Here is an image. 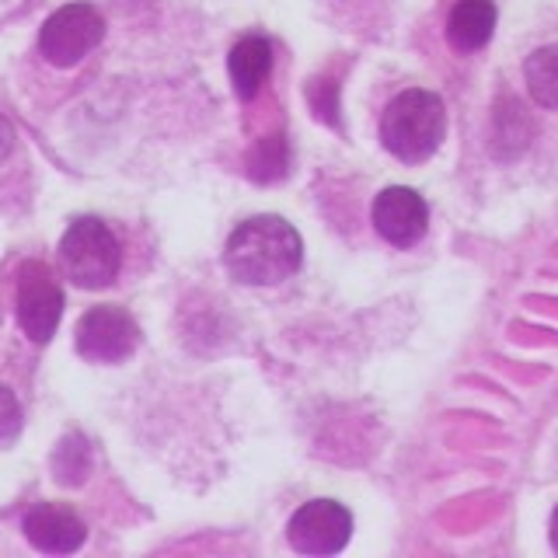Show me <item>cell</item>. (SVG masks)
<instances>
[{
  "instance_id": "9c48e42d",
  "label": "cell",
  "mask_w": 558,
  "mask_h": 558,
  "mask_svg": "<svg viewBox=\"0 0 558 558\" xmlns=\"http://www.w3.org/2000/svg\"><path fill=\"white\" fill-rule=\"evenodd\" d=\"M22 531L28 537L32 548H39L46 555H70L84 545L87 527L84 520L63 502H39L25 513Z\"/></svg>"
},
{
  "instance_id": "277c9868",
  "label": "cell",
  "mask_w": 558,
  "mask_h": 558,
  "mask_svg": "<svg viewBox=\"0 0 558 558\" xmlns=\"http://www.w3.org/2000/svg\"><path fill=\"white\" fill-rule=\"evenodd\" d=\"M105 39V17L92 4H66L46 17L39 49L52 66H77Z\"/></svg>"
},
{
  "instance_id": "30bf717a",
  "label": "cell",
  "mask_w": 558,
  "mask_h": 558,
  "mask_svg": "<svg viewBox=\"0 0 558 558\" xmlns=\"http://www.w3.org/2000/svg\"><path fill=\"white\" fill-rule=\"evenodd\" d=\"M269 70H272V46L262 35H244L231 49V57H227V74H231L234 95L241 101H252L262 92V84L269 81Z\"/></svg>"
},
{
  "instance_id": "4fadbf2b",
  "label": "cell",
  "mask_w": 558,
  "mask_h": 558,
  "mask_svg": "<svg viewBox=\"0 0 558 558\" xmlns=\"http://www.w3.org/2000/svg\"><path fill=\"white\" fill-rule=\"evenodd\" d=\"M92 471V447L81 433H70L60 440L57 453H52V475L60 485H81Z\"/></svg>"
},
{
  "instance_id": "8992f818",
  "label": "cell",
  "mask_w": 558,
  "mask_h": 558,
  "mask_svg": "<svg viewBox=\"0 0 558 558\" xmlns=\"http://www.w3.org/2000/svg\"><path fill=\"white\" fill-rule=\"evenodd\" d=\"M74 342L87 363H122L136 353L140 325L133 322L130 311H122L116 304H101L77 322Z\"/></svg>"
},
{
  "instance_id": "ba28073f",
  "label": "cell",
  "mask_w": 558,
  "mask_h": 558,
  "mask_svg": "<svg viewBox=\"0 0 558 558\" xmlns=\"http://www.w3.org/2000/svg\"><path fill=\"white\" fill-rule=\"evenodd\" d=\"M374 227L395 248H412L429 227V206L415 189L391 185L374 199Z\"/></svg>"
},
{
  "instance_id": "5bb4252c",
  "label": "cell",
  "mask_w": 558,
  "mask_h": 558,
  "mask_svg": "<svg viewBox=\"0 0 558 558\" xmlns=\"http://www.w3.org/2000/svg\"><path fill=\"white\" fill-rule=\"evenodd\" d=\"M287 171V140L283 136H269L258 140V147L248 157V174L258 182H272Z\"/></svg>"
},
{
  "instance_id": "52a82bcc",
  "label": "cell",
  "mask_w": 558,
  "mask_h": 558,
  "mask_svg": "<svg viewBox=\"0 0 558 558\" xmlns=\"http://www.w3.org/2000/svg\"><path fill=\"white\" fill-rule=\"evenodd\" d=\"M287 537L301 555H336L353 537V513L336 499H311L290 517Z\"/></svg>"
},
{
  "instance_id": "7c38bea8",
  "label": "cell",
  "mask_w": 558,
  "mask_h": 558,
  "mask_svg": "<svg viewBox=\"0 0 558 558\" xmlns=\"http://www.w3.org/2000/svg\"><path fill=\"white\" fill-rule=\"evenodd\" d=\"M523 77H527V92L541 109L558 112V43L534 49L523 63Z\"/></svg>"
},
{
  "instance_id": "7a4b0ae2",
  "label": "cell",
  "mask_w": 558,
  "mask_h": 558,
  "mask_svg": "<svg viewBox=\"0 0 558 558\" xmlns=\"http://www.w3.org/2000/svg\"><path fill=\"white\" fill-rule=\"evenodd\" d=\"M447 136V109L433 92L412 87L391 98V105L380 116V140L398 161L423 165L440 150Z\"/></svg>"
},
{
  "instance_id": "e0dca14e",
  "label": "cell",
  "mask_w": 558,
  "mask_h": 558,
  "mask_svg": "<svg viewBox=\"0 0 558 558\" xmlns=\"http://www.w3.org/2000/svg\"><path fill=\"white\" fill-rule=\"evenodd\" d=\"M551 548L558 551V506H555V513H551Z\"/></svg>"
},
{
  "instance_id": "3957f363",
  "label": "cell",
  "mask_w": 558,
  "mask_h": 558,
  "mask_svg": "<svg viewBox=\"0 0 558 558\" xmlns=\"http://www.w3.org/2000/svg\"><path fill=\"white\" fill-rule=\"evenodd\" d=\"M60 266L70 283L81 290L109 287L122 266L119 241L109 223H101L98 217H77L70 223L60 241Z\"/></svg>"
},
{
  "instance_id": "6da1fadb",
  "label": "cell",
  "mask_w": 558,
  "mask_h": 558,
  "mask_svg": "<svg viewBox=\"0 0 558 558\" xmlns=\"http://www.w3.org/2000/svg\"><path fill=\"white\" fill-rule=\"evenodd\" d=\"M304 241L283 217L262 214L238 223L223 244V269L244 287H276L301 269Z\"/></svg>"
},
{
  "instance_id": "2e32d148",
  "label": "cell",
  "mask_w": 558,
  "mask_h": 558,
  "mask_svg": "<svg viewBox=\"0 0 558 558\" xmlns=\"http://www.w3.org/2000/svg\"><path fill=\"white\" fill-rule=\"evenodd\" d=\"M11 147H14V130H11V122H8L4 116H0V165L8 161Z\"/></svg>"
},
{
  "instance_id": "8fae6325",
  "label": "cell",
  "mask_w": 558,
  "mask_h": 558,
  "mask_svg": "<svg viewBox=\"0 0 558 558\" xmlns=\"http://www.w3.org/2000/svg\"><path fill=\"white\" fill-rule=\"evenodd\" d=\"M493 32H496L493 0H458L447 17V39L461 52H475V49L488 46Z\"/></svg>"
},
{
  "instance_id": "9a60e30c",
  "label": "cell",
  "mask_w": 558,
  "mask_h": 558,
  "mask_svg": "<svg viewBox=\"0 0 558 558\" xmlns=\"http://www.w3.org/2000/svg\"><path fill=\"white\" fill-rule=\"evenodd\" d=\"M22 433V405L11 395V388L0 384V444H11Z\"/></svg>"
},
{
  "instance_id": "5b68a950",
  "label": "cell",
  "mask_w": 558,
  "mask_h": 558,
  "mask_svg": "<svg viewBox=\"0 0 558 558\" xmlns=\"http://www.w3.org/2000/svg\"><path fill=\"white\" fill-rule=\"evenodd\" d=\"M17 325L32 342H49L57 336L63 318V290L46 262H25L17 269V296H14Z\"/></svg>"
}]
</instances>
